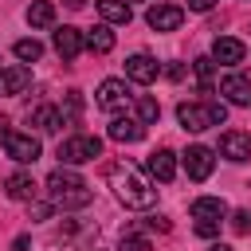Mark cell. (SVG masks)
Instances as JSON below:
<instances>
[{"label":"cell","instance_id":"cell-1","mask_svg":"<svg viewBox=\"0 0 251 251\" xmlns=\"http://www.w3.org/2000/svg\"><path fill=\"white\" fill-rule=\"evenodd\" d=\"M110 188L126 208H153L157 204V188L141 176V169H133L129 161L110 165Z\"/></svg>","mask_w":251,"mask_h":251},{"label":"cell","instance_id":"cell-2","mask_svg":"<svg viewBox=\"0 0 251 251\" xmlns=\"http://www.w3.org/2000/svg\"><path fill=\"white\" fill-rule=\"evenodd\" d=\"M47 192H51V204H59V208H82V204H90V188H86V180L71 165L55 169L47 176Z\"/></svg>","mask_w":251,"mask_h":251},{"label":"cell","instance_id":"cell-3","mask_svg":"<svg viewBox=\"0 0 251 251\" xmlns=\"http://www.w3.org/2000/svg\"><path fill=\"white\" fill-rule=\"evenodd\" d=\"M224 118H227V106H224V102H180V106H176V122H180L188 133L224 126Z\"/></svg>","mask_w":251,"mask_h":251},{"label":"cell","instance_id":"cell-4","mask_svg":"<svg viewBox=\"0 0 251 251\" xmlns=\"http://www.w3.org/2000/svg\"><path fill=\"white\" fill-rule=\"evenodd\" d=\"M94 157H102V141L94 133H75V137H67L59 145V161L63 165H82V161H94Z\"/></svg>","mask_w":251,"mask_h":251},{"label":"cell","instance_id":"cell-5","mask_svg":"<svg viewBox=\"0 0 251 251\" xmlns=\"http://www.w3.org/2000/svg\"><path fill=\"white\" fill-rule=\"evenodd\" d=\"M0 137H4V149H8L12 161H20V165L39 161V137H31V133H16V129H0Z\"/></svg>","mask_w":251,"mask_h":251},{"label":"cell","instance_id":"cell-6","mask_svg":"<svg viewBox=\"0 0 251 251\" xmlns=\"http://www.w3.org/2000/svg\"><path fill=\"white\" fill-rule=\"evenodd\" d=\"M220 157H227V161H235V165L251 161V133H243V129H227V133L220 137Z\"/></svg>","mask_w":251,"mask_h":251},{"label":"cell","instance_id":"cell-7","mask_svg":"<svg viewBox=\"0 0 251 251\" xmlns=\"http://www.w3.org/2000/svg\"><path fill=\"white\" fill-rule=\"evenodd\" d=\"M180 20H184V8H176V4H153V8L145 12V24H149L153 31H176Z\"/></svg>","mask_w":251,"mask_h":251},{"label":"cell","instance_id":"cell-8","mask_svg":"<svg viewBox=\"0 0 251 251\" xmlns=\"http://www.w3.org/2000/svg\"><path fill=\"white\" fill-rule=\"evenodd\" d=\"M184 169H188L192 180H208L212 169H216V153H212L208 145H192V149L184 153Z\"/></svg>","mask_w":251,"mask_h":251},{"label":"cell","instance_id":"cell-9","mask_svg":"<svg viewBox=\"0 0 251 251\" xmlns=\"http://www.w3.org/2000/svg\"><path fill=\"white\" fill-rule=\"evenodd\" d=\"M145 169H149V176H153V180L169 184V180L176 176V153H173V149H153V153H149V161H145Z\"/></svg>","mask_w":251,"mask_h":251},{"label":"cell","instance_id":"cell-10","mask_svg":"<svg viewBox=\"0 0 251 251\" xmlns=\"http://www.w3.org/2000/svg\"><path fill=\"white\" fill-rule=\"evenodd\" d=\"M102 110H122L126 102H129V86L122 82V78H106L102 86H98V98H94Z\"/></svg>","mask_w":251,"mask_h":251},{"label":"cell","instance_id":"cell-11","mask_svg":"<svg viewBox=\"0 0 251 251\" xmlns=\"http://www.w3.org/2000/svg\"><path fill=\"white\" fill-rule=\"evenodd\" d=\"M220 94H224L231 106H251V78H243V75H224Z\"/></svg>","mask_w":251,"mask_h":251},{"label":"cell","instance_id":"cell-12","mask_svg":"<svg viewBox=\"0 0 251 251\" xmlns=\"http://www.w3.org/2000/svg\"><path fill=\"white\" fill-rule=\"evenodd\" d=\"M243 55H247V47H243L239 39H231V35H220V39L212 43V59H216V63H224V67L243 63Z\"/></svg>","mask_w":251,"mask_h":251},{"label":"cell","instance_id":"cell-13","mask_svg":"<svg viewBox=\"0 0 251 251\" xmlns=\"http://www.w3.org/2000/svg\"><path fill=\"white\" fill-rule=\"evenodd\" d=\"M157 59H149V55H129L126 59V78H133V82H141V86H149L153 78H157Z\"/></svg>","mask_w":251,"mask_h":251},{"label":"cell","instance_id":"cell-14","mask_svg":"<svg viewBox=\"0 0 251 251\" xmlns=\"http://www.w3.org/2000/svg\"><path fill=\"white\" fill-rule=\"evenodd\" d=\"M110 137L122 141V145H133V141L145 137V122H137V118H114L110 122Z\"/></svg>","mask_w":251,"mask_h":251},{"label":"cell","instance_id":"cell-15","mask_svg":"<svg viewBox=\"0 0 251 251\" xmlns=\"http://www.w3.org/2000/svg\"><path fill=\"white\" fill-rule=\"evenodd\" d=\"M82 47H86V35H82L78 27H59V31H55V51H59L63 59H75Z\"/></svg>","mask_w":251,"mask_h":251},{"label":"cell","instance_id":"cell-16","mask_svg":"<svg viewBox=\"0 0 251 251\" xmlns=\"http://www.w3.org/2000/svg\"><path fill=\"white\" fill-rule=\"evenodd\" d=\"M27 122H31L39 133H55L67 118H63V110H59V106H35V110L27 114Z\"/></svg>","mask_w":251,"mask_h":251},{"label":"cell","instance_id":"cell-17","mask_svg":"<svg viewBox=\"0 0 251 251\" xmlns=\"http://www.w3.org/2000/svg\"><path fill=\"white\" fill-rule=\"evenodd\" d=\"M31 82V71L27 67H4L0 71V94H24Z\"/></svg>","mask_w":251,"mask_h":251},{"label":"cell","instance_id":"cell-18","mask_svg":"<svg viewBox=\"0 0 251 251\" xmlns=\"http://www.w3.org/2000/svg\"><path fill=\"white\" fill-rule=\"evenodd\" d=\"M227 216V204L220 196H200L192 200V220H224Z\"/></svg>","mask_w":251,"mask_h":251},{"label":"cell","instance_id":"cell-19","mask_svg":"<svg viewBox=\"0 0 251 251\" xmlns=\"http://www.w3.org/2000/svg\"><path fill=\"white\" fill-rule=\"evenodd\" d=\"M4 192H8L12 200H31V196H35V180H31L27 173H12V176L4 180Z\"/></svg>","mask_w":251,"mask_h":251},{"label":"cell","instance_id":"cell-20","mask_svg":"<svg viewBox=\"0 0 251 251\" xmlns=\"http://www.w3.org/2000/svg\"><path fill=\"white\" fill-rule=\"evenodd\" d=\"M86 51H94V55H106V51H114V31H110L106 24L90 27V31H86Z\"/></svg>","mask_w":251,"mask_h":251},{"label":"cell","instance_id":"cell-21","mask_svg":"<svg viewBox=\"0 0 251 251\" xmlns=\"http://www.w3.org/2000/svg\"><path fill=\"white\" fill-rule=\"evenodd\" d=\"M98 16L106 20V24H129V4L126 0H98Z\"/></svg>","mask_w":251,"mask_h":251},{"label":"cell","instance_id":"cell-22","mask_svg":"<svg viewBox=\"0 0 251 251\" xmlns=\"http://www.w3.org/2000/svg\"><path fill=\"white\" fill-rule=\"evenodd\" d=\"M27 24H31V27H51V24H55V4H51V0H35V4L27 8Z\"/></svg>","mask_w":251,"mask_h":251},{"label":"cell","instance_id":"cell-23","mask_svg":"<svg viewBox=\"0 0 251 251\" xmlns=\"http://www.w3.org/2000/svg\"><path fill=\"white\" fill-rule=\"evenodd\" d=\"M12 51H16V59H20V63H35V59L43 55V43H39V39H16V47H12Z\"/></svg>","mask_w":251,"mask_h":251},{"label":"cell","instance_id":"cell-24","mask_svg":"<svg viewBox=\"0 0 251 251\" xmlns=\"http://www.w3.org/2000/svg\"><path fill=\"white\" fill-rule=\"evenodd\" d=\"M161 118V106H157V98H149V94H141L137 98V122H145V126H153Z\"/></svg>","mask_w":251,"mask_h":251},{"label":"cell","instance_id":"cell-25","mask_svg":"<svg viewBox=\"0 0 251 251\" xmlns=\"http://www.w3.org/2000/svg\"><path fill=\"white\" fill-rule=\"evenodd\" d=\"M212 63H216V59H208V55H200V59L192 63V67H196V82H200V90H204V94L212 90Z\"/></svg>","mask_w":251,"mask_h":251},{"label":"cell","instance_id":"cell-26","mask_svg":"<svg viewBox=\"0 0 251 251\" xmlns=\"http://www.w3.org/2000/svg\"><path fill=\"white\" fill-rule=\"evenodd\" d=\"M122 251H149V239L137 231H122Z\"/></svg>","mask_w":251,"mask_h":251},{"label":"cell","instance_id":"cell-27","mask_svg":"<svg viewBox=\"0 0 251 251\" xmlns=\"http://www.w3.org/2000/svg\"><path fill=\"white\" fill-rule=\"evenodd\" d=\"M82 114V94L78 90H67V102H63V118H78Z\"/></svg>","mask_w":251,"mask_h":251},{"label":"cell","instance_id":"cell-28","mask_svg":"<svg viewBox=\"0 0 251 251\" xmlns=\"http://www.w3.org/2000/svg\"><path fill=\"white\" fill-rule=\"evenodd\" d=\"M196 235H200V239L220 235V220H196Z\"/></svg>","mask_w":251,"mask_h":251},{"label":"cell","instance_id":"cell-29","mask_svg":"<svg viewBox=\"0 0 251 251\" xmlns=\"http://www.w3.org/2000/svg\"><path fill=\"white\" fill-rule=\"evenodd\" d=\"M247 227H251V212H243V208H239V212H231V231H239V235H243Z\"/></svg>","mask_w":251,"mask_h":251},{"label":"cell","instance_id":"cell-30","mask_svg":"<svg viewBox=\"0 0 251 251\" xmlns=\"http://www.w3.org/2000/svg\"><path fill=\"white\" fill-rule=\"evenodd\" d=\"M165 75L176 82V78H184V67H180V63H169V67H165Z\"/></svg>","mask_w":251,"mask_h":251},{"label":"cell","instance_id":"cell-31","mask_svg":"<svg viewBox=\"0 0 251 251\" xmlns=\"http://www.w3.org/2000/svg\"><path fill=\"white\" fill-rule=\"evenodd\" d=\"M188 8L192 12H208V8H216V0H188Z\"/></svg>","mask_w":251,"mask_h":251},{"label":"cell","instance_id":"cell-32","mask_svg":"<svg viewBox=\"0 0 251 251\" xmlns=\"http://www.w3.org/2000/svg\"><path fill=\"white\" fill-rule=\"evenodd\" d=\"M47 212H51L47 204H31V216H35V220H47Z\"/></svg>","mask_w":251,"mask_h":251},{"label":"cell","instance_id":"cell-33","mask_svg":"<svg viewBox=\"0 0 251 251\" xmlns=\"http://www.w3.org/2000/svg\"><path fill=\"white\" fill-rule=\"evenodd\" d=\"M149 224H153V227H157V231H169V220H165V216H153V220H149Z\"/></svg>","mask_w":251,"mask_h":251},{"label":"cell","instance_id":"cell-34","mask_svg":"<svg viewBox=\"0 0 251 251\" xmlns=\"http://www.w3.org/2000/svg\"><path fill=\"white\" fill-rule=\"evenodd\" d=\"M63 4H67V8H82L86 0H63Z\"/></svg>","mask_w":251,"mask_h":251},{"label":"cell","instance_id":"cell-35","mask_svg":"<svg viewBox=\"0 0 251 251\" xmlns=\"http://www.w3.org/2000/svg\"><path fill=\"white\" fill-rule=\"evenodd\" d=\"M208 251H231V247H227V243H212Z\"/></svg>","mask_w":251,"mask_h":251},{"label":"cell","instance_id":"cell-36","mask_svg":"<svg viewBox=\"0 0 251 251\" xmlns=\"http://www.w3.org/2000/svg\"><path fill=\"white\" fill-rule=\"evenodd\" d=\"M126 4H129V0H126Z\"/></svg>","mask_w":251,"mask_h":251}]
</instances>
